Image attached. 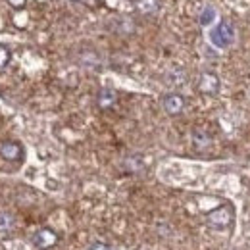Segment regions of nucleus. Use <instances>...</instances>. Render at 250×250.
I'll return each mask as SVG.
<instances>
[{
	"instance_id": "f257e3e1",
	"label": "nucleus",
	"mask_w": 250,
	"mask_h": 250,
	"mask_svg": "<svg viewBox=\"0 0 250 250\" xmlns=\"http://www.w3.org/2000/svg\"><path fill=\"white\" fill-rule=\"evenodd\" d=\"M0 156L8 162H18L20 158L23 156V146L16 141H4L0 145Z\"/></svg>"
},
{
	"instance_id": "f03ea898",
	"label": "nucleus",
	"mask_w": 250,
	"mask_h": 250,
	"mask_svg": "<svg viewBox=\"0 0 250 250\" xmlns=\"http://www.w3.org/2000/svg\"><path fill=\"white\" fill-rule=\"evenodd\" d=\"M56 241H58V237H56V233L52 231V229H41V231H37V235H35V247L41 250H48L52 249L54 245H56Z\"/></svg>"
},
{
	"instance_id": "7ed1b4c3",
	"label": "nucleus",
	"mask_w": 250,
	"mask_h": 250,
	"mask_svg": "<svg viewBox=\"0 0 250 250\" xmlns=\"http://www.w3.org/2000/svg\"><path fill=\"white\" fill-rule=\"evenodd\" d=\"M164 108L169 114H179L183 110V98L179 94H169V96L164 98Z\"/></svg>"
},
{
	"instance_id": "20e7f679",
	"label": "nucleus",
	"mask_w": 250,
	"mask_h": 250,
	"mask_svg": "<svg viewBox=\"0 0 250 250\" xmlns=\"http://www.w3.org/2000/svg\"><path fill=\"white\" fill-rule=\"evenodd\" d=\"M114 100H116V94L112 93V91H108V89H102L100 94H98V104H100L102 108L112 106V104H114Z\"/></svg>"
},
{
	"instance_id": "39448f33",
	"label": "nucleus",
	"mask_w": 250,
	"mask_h": 250,
	"mask_svg": "<svg viewBox=\"0 0 250 250\" xmlns=\"http://www.w3.org/2000/svg\"><path fill=\"white\" fill-rule=\"evenodd\" d=\"M12 227H14V219H12V216L6 214V212H0V233H8Z\"/></svg>"
},
{
	"instance_id": "423d86ee",
	"label": "nucleus",
	"mask_w": 250,
	"mask_h": 250,
	"mask_svg": "<svg viewBox=\"0 0 250 250\" xmlns=\"http://www.w3.org/2000/svg\"><path fill=\"white\" fill-rule=\"evenodd\" d=\"M10 58H12L10 50H8L4 44H0V69H4V67L10 63Z\"/></svg>"
},
{
	"instance_id": "0eeeda50",
	"label": "nucleus",
	"mask_w": 250,
	"mask_h": 250,
	"mask_svg": "<svg viewBox=\"0 0 250 250\" xmlns=\"http://www.w3.org/2000/svg\"><path fill=\"white\" fill-rule=\"evenodd\" d=\"M25 2H27V0H8V4H10L14 10H20V8H23V6H25Z\"/></svg>"
},
{
	"instance_id": "6e6552de",
	"label": "nucleus",
	"mask_w": 250,
	"mask_h": 250,
	"mask_svg": "<svg viewBox=\"0 0 250 250\" xmlns=\"http://www.w3.org/2000/svg\"><path fill=\"white\" fill-rule=\"evenodd\" d=\"M91 250H112L108 245H104V243H94L93 247H91Z\"/></svg>"
}]
</instances>
